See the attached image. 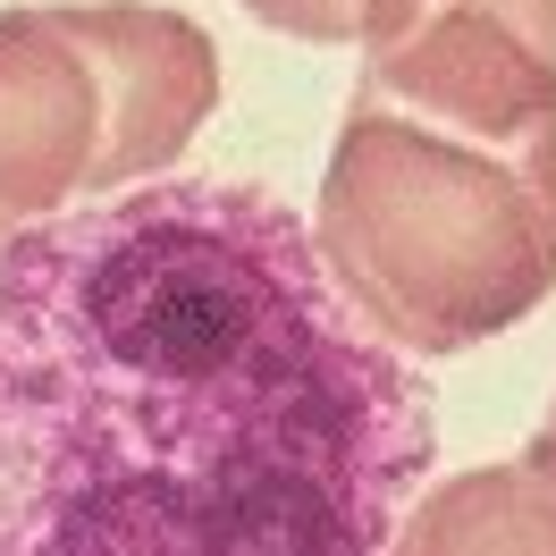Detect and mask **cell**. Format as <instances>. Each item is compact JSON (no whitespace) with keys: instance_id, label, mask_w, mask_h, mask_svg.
<instances>
[{"instance_id":"cell-7","label":"cell","mask_w":556,"mask_h":556,"mask_svg":"<svg viewBox=\"0 0 556 556\" xmlns=\"http://www.w3.org/2000/svg\"><path fill=\"white\" fill-rule=\"evenodd\" d=\"M522 464H531V472L548 481V497H556V405H548V421L531 430V447H522Z\"/></svg>"},{"instance_id":"cell-3","label":"cell","mask_w":556,"mask_h":556,"mask_svg":"<svg viewBox=\"0 0 556 556\" xmlns=\"http://www.w3.org/2000/svg\"><path fill=\"white\" fill-rule=\"evenodd\" d=\"M219 110V42L161 0L0 9V244L169 177Z\"/></svg>"},{"instance_id":"cell-5","label":"cell","mask_w":556,"mask_h":556,"mask_svg":"<svg viewBox=\"0 0 556 556\" xmlns=\"http://www.w3.org/2000/svg\"><path fill=\"white\" fill-rule=\"evenodd\" d=\"M388 556H556V497L522 455L447 472L396 515Z\"/></svg>"},{"instance_id":"cell-2","label":"cell","mask_w":556,"mask_h":556,"mask_svg":"<svg viewBox=\"0 0 556 556\" xmlns=\"http://www.w3.org/2000/svg\"><path fill=\"white\" fill-rule=\"evenodd\" d=\"M313 244L396 354H472L556 295V136L481 143L354 93L313 194Z\"/></svg>"},{"instance_id":"cell-4","label":"cell","mask_w":556,"mask_h":556,"mask_svg":"<svg viewBox=\"0 0 556 556\" xmlns=\"http://www.w3.org/2000/svg\"><path fill=\"white\" fill-rule=\"evenodd\" d=\"M354 93L481 143L556 136V0H363Z\"/></svg>"},{"instance_id":"cell-1","label":"cell","mask_w":556,"mask_h":556,"mask_svg":"<svg viewBox=\"0 0 556 556\" xmlns=\"http://www.w3.org/2000/svg\"><path fill=\"white\" fill-rule=\"evenodd\" d=\"M439 464L313 219L143 177L0 244V556H388Z\"/></svg>"},{"instance_id":"cell-6","label":"cell","mask_w":556,"mask_h":556,"mask_svg":"<svg viewBox=\"0 0 556 556\" xmlns=\"http://www.w3.org/2000/svg\"><path fill=\"white\" fill-rule=\"evenodd\" d=\"M253 26L270 35H295V42H354L363 35V0H237Z\"/></svg>"}]
</instances>
